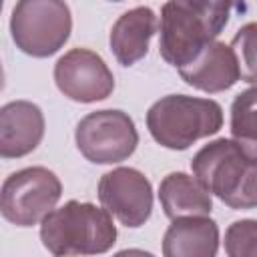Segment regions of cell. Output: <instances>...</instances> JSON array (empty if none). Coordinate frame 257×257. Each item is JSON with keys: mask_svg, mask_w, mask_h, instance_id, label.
Segmentation results:
<instances>
[{"mask_svg": "<svg viewBox=\"0 0 257 257\" xmlns=\"http://www.w3.org/2000/svg\"><path fill=\"white\" fill-rule=\"evenodd\" d=\"M241 0H167L161 8L159 52L175 68L193 60L227 26Z\"/></svg>", "mask_w": 257, "mask_h": 257, "instance_id": "cell-1", "label": "cell"}, {"mask_svg": "<svg viewBox=\"0 0 257 257\" xmlns=\"http://www.w3.org/2000/svg\"><path fill=\"white\" fill-rule=\"evenodd\" d=\"M40 241L52 255H96L112 249L116 227L104 207L72 199L42 219Z\"/></svg>", "mask_w": 257, "mask_h": 257, "instance_id": "cell-2", "label": "cell"}, {"mask_svg": "<svg viewBox=\"0 0 257 257\" xmlns=\"http://www.w3.org/2000/svg\"><path fill=\"white\" fill-rule=\"evenodd\" d=\"M193 175L231 209L257 207V163L233 139H215L191 161Z\"/></svg>", "mask_w": 257, "mask_h": 257, "instance_id": "cell-3", "label": "cell"}, {"mask_svg": "<svg viewBox=\"0 0 257 257\" xmlns=\"http://www.w3.org/2000/svg\"><path fill=\"white\" fill-rule=\"evenodd\" d=\"M223 126V108L213 98L167 94L147 110V128L165 149L185 151L199 139L217 135Z\"/></svg>", "mask_w": 257, "mask_h": 257, "instance_id": "cell-4", "label": "cell"}, {"mask_svg": "<svg viewBox=\"0 0 257 257\" xmlns=\"http://www.w3.org/2000/svg\"><path fill=\"white\" fill-rule=\"evenodd\" d=\"M72 32V14L64 0H16L10 34L24 54L48 58L56 54Z\"/></svg>", "mask_w": 257, "mask_h": 257, "instance_id": "cell-5", "label": "cell"}, {"mask_svg": "<svg viewBox=\"0 0 257 257\" xmlns=\"http://www.w3.org/2000/svg\"><path fill=\"white\" fill-rule=\"evenodd\" d=\"M62 183L46 167H26L8 175L0 191V213L16 227H32L56 209Z\"/></svg>", "mask_w": 257, "mask_h": 257, "instance_id": "cell-6", "label": "cell"}, {"mask_svg": "<svg viewBox=\"0 0 257 257\" xmlns=\"http://www.w3.org/2000/svg\"><path fill=\"white\" fill-rule=\"evenodd\" d=\"M80 155L96 165H112L126 161L137 145L139 133L135 120L118 108L94 110L82 116L74 131Z\"/></svg>", "mask_w": 257, "mask_h": 257, "instance_id": "cell-7", "label": "cell"}, {"mask_svg": "<svg viewBox=\"0 0 257 257\" xmlns=\"http://www.w3.org/2000/svg\"><path fill=\"white\" fill-rule=\"evenodd\" d=\"M58 90L74 102H98L112 94L114 74L104 58L88 48H72L54 64Z\"/></svg>", "mask_w": 257, "mask_h": 257, "instance_id": "cell-8", "label": "cell"}, {"mask_svg": "<svg viewBox=\"0 0 257 257\" xmlns=\"http://www.w3.org/2000/svg\"><path fill=\"white\" fill-rule=\"evenodd\" d=\"M100 205L124 227L145 225L153 213V185L133 167H116L98 181Z\"/></svg>", "mask_w": 257, "mask_h": 257, "instance_id": "cell-9", "label": "cell"}, {"mask_svg": "<svg viewBox=\"0 0 257 257\" xmlns=\"http://www.w3.org/2000/svg\"><path fill=\"white\" fill-rule=\"evenodd\" d=\"M181 78L203 92L215 94L231 88L241 80V70L231 44L213 40L193 60L179 68Z\"/></svg>", "mask_w": 257, "mask_h": 257, "instance_id": "cell-10", "label": "cell"}, {"mask_svg": "<svg viewBox=\"0 0 257 257\" xmlns=\"http://www.w3.org/2000/svg\"><path fill=\"white\" fill-rule=\"evenodd\" d=\"M44 137V114L30 100H10L0 108V155L20 159L30 155Z\"/></svg>", "mask_w": 257, "mask_h": 257, "instance_id": "cell-11", "label": "cell"}, {"mask_svg": "<svg viewBox=\"0 0 257 257\" xmlns=\"http://www.w3.org/2000/svg\"><path fill=\"white\" fill-rule=\"evenodd\" d=\"M159 28L157 14L149 6H137L126 10L110 28L108 44L122 66H133L147 56L151 38Z\"/></svg>", "mask_w": 257, "mask_h": 257, "instance_id": "cell-12", "label": "cell"}, {"mask_svg": "<svg viewBox=\"0 0 257 257\" xmlns=\"http://www.w3.org/2000/svg\"><path fill=\"white\" fill-rule=\"evenodd\" d=\"M219 227L209 215L177 217L163 237L165 257H215Z\"/></svg>", "mask_w": 257, "mask_h": 257, "instance_id": "cell-13", "label": "cell"}, {"mask_svg": "<svg viewBox=\"0 0 257 257\" xmlns=\"http://www.w3.org/2000/svg\"><path fill=\"white\" fill-rule=\"evenodd\" d=\"M159 201L163 213L173 221L177 217L209 215L213 209L211 191L187 173H169L159 185Z\"/></svg>", "mask_w": 257, "mask_h": 257, "instance_id": "cell-14", "label": "cell"}, {"mask_svg": "<svg viewBox=\"0 0 257 257\" xmlns=\"http://www.w3.org/2000/svg\"><path fill=\"white\" fill-rule=\"evenodd\" d=\"M231 137L257 163V86L239 92L231 104Z\"/></svg>", "mask_w": 257, "mask_h": 257, "instance_id": "cell-15", "label": "cell"}, {"mask_svg": "<svg viewBox=\"0 0 257 257\" xmlns=\"http://www.w3.org/2000/svg\"><path fill=\"white\" fill-rule=\"evenodd\" d=\"M231 48L239 62L241 80L249 84H257V22L243 24L235 32L231 40Z\"/></svg>", "mask_w": 257, "mask_h": 257, "instance_id": "cell-16", "label": "cell"}, {"mask_svg": "<svg viewBox=\"0 0 257 257\" xmlns=\"http://www.w3.org/2000/svg\"><path fill=\"white\" fill-rule=\"evenodd\" d=\"M225 253L229 257H257V219H241L227 227Z\"/></svg>", "mask_w": 257, "mask_h": 257, "instance_id": "cell-17", "label": "cell"}, {"mask_svg": "<svg viewBox=\"0 0 257 257\" xmlns=\"http://www.w3.org/2000/svg\"><path fill=\"white\" fill-rule=\"evenodd\" d=\"M112 2H122V0H112Z\"/></svg>", "mask_w": 257, "mask_h": 257, "instance_id": "cell-18", "label": "cell"}, {"mask_svg": "<svg viewBox=\"0 0 257 257\" xmlns=\"http://www.w3.org/2000/svg\"><path fill=\"white\" fill-rule=\"evenodd\" d=\"M241 2H243V0H241Z\"/></svg>", "mask_w": 257, "mask_h": 257, "instance_id": "cell-19", "label": "cell"}]
</instances>
